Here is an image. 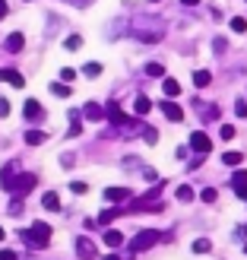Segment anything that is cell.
I'll use <instances>...</instances> for the list:
<instances>
[{
  "mask_svg": "<svg viewBox=\"0 0 247 260\" xmlns=\"http://www.w3.org/2000/svg\"><path fill=\"white\" fill-rule=\"evenodd\" d=\"M231 32H238V35L247 32V19L244 16H235V19H231Z\"/></svg>",
  "mask_w": 247,
  "mask_h": 260,
  "instance_id": "484cf974",
  "label": "cell"
},
{
  "mask_svg": "<svg viewBox=\"0 0 247 260\" xmlns=\"http://www.w3.org/2000/svg\"><path fill=\"white\" fill-rule=\"evenodd\" d=\"M42 206H45V210H51V213H54V210H60V197H57L54 190H48L45 197H42Z\"/></svg>",
  "mask_w": 247,
  "mask_h": 260,
  "instance_id": "2e32d148",
  "label": "cell"
},
{
  "mask_svg": "<svg viewBox=\"0 0 247 260\" xmlns=\"http://www.w3.org/2000/svg\"><path fill=\"white\" fill-rule=\"evenodd\" d=\"M22 114H25V121H32V124H38V121L45 118V111H42V105H38L35 99H29V102H25V108H22Z\"/></svg>",
  "mask_w": 247,
  "mask_h": 260,
  "instance_id": "ba28073f",
  "label": "cell"
},
{
  "mask_svg": "<svg viewBox=\"0 0 247 260\" xmlns=\"http://www.w3.org/2000/svg\"><path fill=\"white\" fill-rule=\"evenodd\" d=\"M105 200L108 203H127L130 200V190L127 187H108L105 190Z\"/></svg>",
  "mask_w": 247,
  "mask_h": 260,
  "instance_id": "8fae6325",
  "label": "cell"
},
{
  "mask_svg": "<svg viewBox=\"0 0 247 260\" xmlns=\"http://www.w3.org/2000/svg\"><path fill=\"white\" fill-rule=\"evenodd\" d=\"M133 111H136L139 118H143V114H149V111H152V102H149L146 95H139V99L133 102Z\"/></svg>",
  "mask_w": 247,
  "mask_h": 260,
  "instance_id": "ac0fdd59",
  "label": "cell"
},
{
  "mask_svg": "<svg viewBox=\"0 0 247 260\" xmlns=\"http://www.w3.org/2000/svg\"><path fill=\"white\" fill-rule=\"evenodd\" d=\"M76 254H80L83 260H92V257L98 254V248H95V241H92V238H86V235H83V238H76Z\"/></svg>",
  "mask_w": 247,
  "mask_h": 260,
  "instance_id": "5b68a950",
  "label": "cell"
},
{
  "mask_svg": "<svg viewBox=\"0 0 247 260\" xmlns=\"http://www.w3.org/2000/svg\"><path fill=\"white\" fill-rule=\"evenodd\" d=\"M200 197H203V200H206V203H216V197H219V193H216V190H213V187H206V190H203V193H200Z\"/></svg>",
  "mask_w": 247,
  "mask_h": 260,
  "instance_id": "e575fe53",
  "label": "cell"
},
{
  "mask_svg": "<svg viewBox=\"0 0 247 260\" xmlns=\"http://www.w3.org/2000/svg\"><path fill=\"white\" fill-rule=\"evenodd\" d=\"M7 16V0H0V19Z\"/></svg>",
  "mask_w": 247,
  "mask_h": 260,
  "instance_id": "60d3db41",
  "label": "cell"
},
{
  "mask_svg": "<svg viewBox=\"0 0 247 260\" xmlns=\"http://www.w3.org/2000/svg\"><path fill=\"white\" fill-rule=\"evenodd\" d=\"M35 181H38L35 175H16V184H13L10 193H16V197H25V193L35 187Z\"/></svg>",
  "mask_w": 247,
  "mask_h": 260,
  "instance_id": "277c9868",
  "label": "cell"
},
{
  "mask_svg": "<svg viewBox=\"0 0 247 260\" xmlns=\"http://www.w3.org/2000/svg\"><path fill=\"white\" fill-rule=\"evenodd\" d=\"M83 118H89V121H101V118H105V108L95 105V102H89V105L83 108Z\"/></svg>",
  "mask_w": 247,
  "mask_h": 260,
  "instance_id": "5bb4252c",
  "label": "cell"
},
{
  "mask_svg": "<svg viewBox=\"0 0 247 260\" xmlns=\"http://www.w3.org/2000/svg\"><path fill=\"white\" fill-rule=\"evenodd\" d=\"M70 190H73V193H86V190H89V187H86V184H83V181H73V184H70Z\"/></svg>",
  "mask_w": 247,
  "mask_h": 260,
  "instance_id": "8d00e7d4",
  "label": "cell"
},
{
  "mask_svg": "<svg viewBox=\"0 0 247 260\" xmlns=\"http://www.w3.org/2000/svg\"><path fill=\"white\" fill-rule=\"evenodd\" d=\"M13 184H16V162H10V165L0 168V187L13 190Z\"/></svg>",
  "mask_w": 247,
  "mask_h": 260,
  "instance_id": "52a82bcc",
  "label": "cell"
},
{
  "mask_svg": "<svg viewBox=\"0 0 247 260\" xmlns=\"http://www.w3.org/2000/svg\"><path fill=\"white\" fill-rule=\"evenodd\" d=\"M244 4H247V0H244Z\"/></svg>",
  "mask_w": 247,
  "mask_h": 260,
  "instance_id": "bcb514c9",
  "label": "cell"
},
{
  "mask_svg": "<svg viewBox=\"0 0 247 260\" xmlns=\"http://www.w3.org/2000/svg\"><path fill=\"white\" fill-rule=\"evenodd\" d=\"M181 4H184V7H197L200 0H181Z\"/></svg>",
  "mask_w": 247,
  "mask_h": 260,
  "instance_id": "b9f144b4",
  "label": "cell"
},
{
  "mask_svg": "<svg viewBox=\"0 0 247 260\" xmlns=\"http://www.w3.org/2000/svg\"><path fill=\"white\" fill-rule=\"evenodd\" d=\"M159 238H165V235H162V232H155V229H149V232H139V235H136L133 241H130V251H133V254H139V251L152 248V244L159 241Z\"/></svg>",
  "mask_w": 247,
  "mask_h": 260,
  "instance_id": "7a4b0ae2",
  "label": "cell"
},
{
  "mask_svg": "<svg viewBox=\"0 0 247 260\" xmlns=\"http://www.w3.org/2000/svg\"><path fill=\"white\" fill-rule=\"evenodd\" d=\"M190 149H193V152H197L200 159H203V155H209V149H213V140L206 137L203 130H193V134H190Z\"/></svg>",
  "mask_w": 247,
  "mask_h": 260,
  "instance_id": "3957f363",
  "label": "cell"
},
{
  "mask_svg": "<svg viewBox=\"0 0 247 260\" xmlns=\"http://www.w3.org/2000/svg\"><path fill=\"white\" fill-rule=\"evenodd\" d=\"M63 48H67V51H76V48H83V38H80V35H70L67 42H63Z\"/></svg>",
  "mask_w": 247,
  "mask_h": 260,
  "instance_id": "4316f807",
  "label": "cell"
},
{
  "mask_svg": "<svg viewBox=\"0 0 247 260\" xmlns=\"http://www.w3.org/2000/svg\"><path fill=\"white\" fill-rule=\"evenodd\" d=\"M4 114H10V102H7V99H0V118H4Z\"/></svg>",
  "mask_w": 247,
  "mask_h": 260,
  "instance_id": "f35d334b",
  "label": "cell"
},
{
  "mask_svg": "<svg viewBox=\"0 0 247 260\" xmlns=\"http://www.w3.org/2000/svg\"><path fill=\"white\" fill-rule=\"evenodd\" d=\"M51 89H54V95H57V99H70V92H73V89H70V83H63V80H57V83L51 86Z\"/></svg>",
  "mask_w": 247,
  "mask_h": 260,
  "instance_id": "ffe728a7",
  "label": "cell"
},
{
  "mask_svg": "<svg viewBox=\"0 0 247 260\" xmlns=\"http://www.w3.org/2000/svg\"><path fill=\"white\" fill-rule=\"evenodd\" d=\"M193 251H197V254L213 251V241H209V238H197V241H193Z\"/></svg>",
  "mask_w": 247,
  "mask_h": 260,
  "instance_id": "603a6c76",
  "label": "cell"
},
{
  "mask_svg": "<svg viewBox=\"0 0 247 260\" xmlns=\"http://www.w3.org/2000/svg\"><path fill=\"white\" fill-rule=\"evenodd\" d=\"M80 130H83V121L76 118V111H73V118H70V137H76Z\"/></svg>",
  "mask_w": 247,
  "mask_h": 260,
  "instance_id": "4dcf8cb0",
  "label": "cell"
},
{
  "mask_svg": "<svg viewBox=\"0 0 247 260\" xmlns=\"http://www.w3.org/2000/svg\"><path fill=\"white\" fill-rule=\"evenodd\" d=\"M146 76H165V67L162 63H146Z\"/></svg>",
  "mask_w": 247,
  "mask_h": 260,
  "instance_id": "83f0119b",
  "label": "cell"
},
{
  "mask_svg": "<svg viewBox=\"0 0 247 260\" xmlns=\"http://www.w3.org/2000/svg\"><path fill=\"white\" fill-rule=\"evenodd\" d=\"M0 241H4V229H0Z\"/></svg>",
  "mask_w": 247,
  "mask_h": 260,
  "instance_id": "ee69618b",
  "label": "cell"
},
{
  "mask_svg": "<svg viewBox=\"0 0 247 260\" xmlns=\"http://www.w3.org/2000/svg\"><path fill=\"white\" fill-rule=\"evenodd\" d=\"M83 73H86V76H101V63H95V60H92V63H86V70H83Z\"/></svg>",
  "mask_w": 247,
  "mask_h": 260,
  "instance_id": "f546056e",
  "label": "cell"
},
{
  "mask_svg": "<svg viewBox=\"0 0 247 260\" xmlns=\"http://www.w3.org/2000/svg\"><path fill=\"white\" fill-rule=\"evenodd\" d=\"M63 4H73V7H89L92 0H63Z\"/></svg>",
  "mask_w": 247,
  "mask_h": 260,
  "instance_id": "ab89813d",
  "label": "cell"
},
{
  "mask_svg": "<svg viewBox=\"0 0 247 260\" xmlns=\"http://www.w3.org/2000/svg\"><path fill=\"white\" fill-rule=\"evenodd\" d=\"M162 111H165L168 121H184V108L174 105V102H162Z\"/></svg>",
  "mask_w": 247,
  "mask_h": 260,
  "instance_id": "4fadbf2b",
  "label": "cell"
},
{
  "mask_svg": "<svg viewBox=\"0 0 247 260\" xmlns=\"http://www.w3.org/2000/svg\"><path fill=\"white\" fill-rule=\"evenodd\" d=\"M219 134H222V140H231V137H235V127H231V124H222V130H219Z\"/></svg>",
  "mask_w": 247,
  "mask_h": 260,
  "instance_id": "d590c367",
  "label": "cell"
},
{
  "mask_svg": "<svg viewBox=\"0 0 247 260\" xmlns=\"http://www.w3.org/2000/svg\"><path fill=\"white\" fill-rule=\"evenodd\" d=\"M0 83H10V86H16V89H22V86H25V80H22V73H16V70H10V67H4V70H0Z\"/></svg>",
  "mask_w": 247,
  "mask_h": 260,
  "instance_id": "30bf717a",
  "label": "cell"
},
{
  "mask_svg": "<svg viewBox=\"0 0 247 260\" xmlns=\"http://www.w3.org/2000/svg\"><path fill=\"white\" fill-rule=\"evenodd\" d=\"M209 80H213V76H209V70H197V73H193V86H209Z\"/></svg>",
  "mask_w": 247,
  "mask_h": 260,
  "instance_id": "7402d4cb",
  "label": "cell"
},
{
  "mask_svg": "<svg viewBox=\"0 0 247 260\" xmlns=\"http://www.w3.org/2000/svg\"><path fill=\"white\" fill-rule=\"evenodd\" d=\"M105 118H111V124H118V127H133V121L121 114V105H118V102H111V105L105 108Z\"/></svg>",
  "mask_w": 247,
  "mask_h": 260,
  "instance_id": "8992f818",
  "label": "cell"
},
{
  "mask_svg": "<svg viewBox=\"0 0 247 260\" xmlns=\"http://www.w3.org/2000/svg\"><path fill=\"white\" fill-rule=\"evenodd\" d=\"M241 162H244L241 152H225V155H222V165H241Z\"/></svg>",
  "mask_w": 247,
  "mask_h": 260,
  "instance_id": "cb8c5ba5",
  "label": "cell"
},
{
  "mask_svg": "<svg viewBox=\"0 0 247 260\" xmlns=\"http://www.w3.org/2000/svg\"><path fill=\"white\" fill-rule=\"evenodd\" d=\"M101 241H105L108 248H121V244H124V235H121V232H114V229H108V232H105V238H101Z\"/></svg>",
  "mask_w": 247,
  "mask_h": 260,
  "instance_id": "e0dca14e",
  "label": "cell"
},
{
  "mask_svg": "<svg viewBox=\"0 0 247 260\" xmlns=\"http://www.w3.org/2000/svg\"><path fill=\"white\" fill-rule=\"evenodd\" d=\"M152 4H159V0H152Z\"/></svg>",
  "mask_w": 247,
  "mask_h": 260,
  "instance_id": "f6af8a7d",
  "label": "cell"
},
{
  "mask_svg": "<svg viewBox=\"0 0 247 260\" xmlns=\"http://www.w3.org/2000/svg\"><path fill=\"white\" fill-rule=\"evenodd\" d=\"M146 206H149V197H143L133 203V210H146ZM152 210H162V203H152Z\"/></svg>",
  "mask_w": 247,
  "mask_h": 260,
  "instance_id": "1f68e13d",
  "label": "cell"
},
{
  "mask_svg": "<svg viewBox=\"0 0 247 260\" xmlns=\"http://www.w3.org/2000/svg\"><path fill=\"white\" fill-rule=\"evenodd\" d=\"M22 45H25L22 32H13V35H7V42H4V48L10 51V54H19V51H22Z\"/></svg>",
  "mask_w": 247,
  "mask_h": 260,
  "instance_id": "7c38bea8",
  "label": "cell"
},
{
  "mask_svg": "<svg viewBox=\"0 0 247 260\" xmlns=\"http://www.w3.org/2000/svg\"><path fill=\"white\" fill-rule=\"evenodd\" d=\"M22 241L29 244V248H35V251L48 248V241H51V225H48V222H32L29 229H25Z\"/></svg>",
  "mask_w": 247,
  "mask_h": 260,
  "instance_id": "6da1fadb",
  "label": "cell"
},
{
  "mask_svg": "<svg viewBox=\"0 0 247 260\" xmlns=\"http://www.w3.org/2000/svg\"><path fill=\"white\" fill-rule=\"evenodd\" d=\"M121 213H124V210H121L118 203H114L111 210H105V213H98V225H111V222H114V219H118Z\"/></svg>",
  "mask_w": 247,
  "mask_h": 260,
  "instance_id": "9a60e30c",
  "label": "cell"
},
{
  "mask_svg": "<svg viewBox=\"0 0 247 260\" xmlns=\"http://www.w3.org/2000/svg\"><path fill=\"white\" fill-rule=\"evenodd\" d=\"M174 197H178L181 203H190V200H193V187H190V184H181V187L174 190Z\"/></svg>",
  "mask_w": 247,
  "mask_h": 260,
  "instance_id": "44dd1931",
  "label": "cell"
},
{
  "mask_svg": "<svg viewBox=\"0 0 247 260\" xmlns=\"http://www.w3.org/2000/svg\"><path fill=\"white\" fill-rule=\"evenodd\" d=\"M22 140H25V143H29V146H42V143H45L48 137L42 134V130H29V134H25Z\"/></svg>",
  "mask_w": 247,
  "mask_h": 260,
  "instance_id": "d6986e66",
  "label": "cell"
},
{
  "mask_svg": "<svg viewBox=\"0 0 247 260\" xmlns=\"http://www.w3.org/2000/svg\"><path fill=\"white\" fill-rule=\"evenodd\" d=\"M235 111H238V118H247V102H244V99L235 102Z\"/></svg>",
  "mask_w": 247,
  "mask_h": 260,
  "instance_id": "836d02e7",
  "label": "cell"
},
{
  "mask_svg": "<svg viewBox=\"0 0 247 260\" xmlns=\"http://www.w3.org/2000/svg\"><path fill=\"white\" fill-rule=\"evenodd\" d=\"M143 137H146V143L152 146V143L159 140V130H155V127H143Z\"/></svg>",
  "mask_w": 247,
  "mask_h": 260,
  "instance_id": "f1b7e54d",
  "label": "cell"
},
{
  "mask_svg": "<svg viewBox=\"0 0 247 260\" xmlns=\"http://www.w3.org/2000/svg\"><path fill=\"white\" fill-rule=\"evenodd\" d=\"M0 260H19L16 251H0Z\"/></svg>",
  "mask_w": 247,
  "mask_h": 260,
  "instance_id": "74e56055",
  "label": "cell"
},
{
  "mask_svg": "<svg viewBox=\"0 0 247 260\" xmlns=\"http://www.w3.org/2000/svg\"><path fill=\"white\" fill-rule=\"evenodd\" d=\"M231 187H235V193L241 200H247V172H235V175H231Z\"/></svg>",
  "mask_w": 247,
  "mask_h": 260,
  "instance_id": "9c48e42d",
  "label": "cell"
},
{
  "mask_svg": "<svg viewBox=\"0 0 247 260\" xmlns=\"http://www.w3.org/2000/svg\"><path fill=\"white\" fill-rule=\"evenodd\" d=\"M162 89H165V95H178V92H181L178 80H165V83H162Z\"/></svg>",
  "mask_w": 247,
  "mask_h": 260,
  "instance_id": "d4e9b609",
  "label": "cell"
},
{
  "mask_svg": "<svg viewBox=\"0 0 247 260\" xmlns=\"http://www.w3.org/2000/svg\"><path fill=\"white\" fill-rule=\"evenodd\" d=\"M105 260H124V257H118V254H108V257H105Z\"/></svg>",
  "mask_w": 247,
  "mask_h": 260,
  "instance_id": "7bdbcfd3",
  "label": "cell"
},
{
  "mask_svg": "<svg viewBox=\"0 0 247 260\" xmlns=\"http://www.w3.org/2000/svg\"><path fill=\"white\" fill-rule=\"evenodd\" d=\"M60 80H63V83H73V80H76V70H73V67H63V70H60Z\"/></svg>",
  "mask_w": 247,
  "mask_h": 260,
  "instance_id": "d6a6232c",
  "label": "cell"
}]
</instances>
